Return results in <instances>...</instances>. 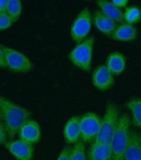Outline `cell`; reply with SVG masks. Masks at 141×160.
Here are the masks:
<instances>
[{"instance_id": "6da1fadb", "label": "cell", "mask_w": 141, "mask_h": 160, "mask_svg": "<svg viewBox=\"0 0 141 160\" xmlns=\"http://www.w3.org/2000/svg\"><path fill=\"white\" fill-rule=\"evenodd\" d=\"M0 108L3 123L8 137L14 138L21 126L30 119L31 113L23 106L16 104L10 100L0 95Z\"/></svg>"}, {"instance_id": "7a4b0ae2", "label": "cell", "mask_w": 141, "mask_h": 160, "mask_svg": "<svg viewBox=\"0 0 141 160\" xmlns=\"http://www.w3.org/2000/svg\"><path fill=\"white\" fill-rule=\"evenodd\" d=\"M130 125L128 116L125 114L120 116L116 128L109 142L112 160H124V153L129 141Z\"/></svg>"}, {"instance_id": "3957f363", "label": "cell", "mask_w": 141, "mask_h": 160, "mask_svg": "<svg viewBox=\"0 0 141 160\" xmlns=\"http://www.w3.org/2000/svg\"><path fill=\"white\" fill-rule=\"evenodd\" d=\"M95 39L90 36L77 44L68 55L71 62L81 70L88 72L91 70L93 49Z\"/></svg>"}, {"instance_id": "277c9868", "label": "cell", "mask_w": 141, "mask_h": 160, "mask_svg": "<svg viewBox=\"0 0 141 160\" xmlns=\"http://www.w3.org/2000/svg\"><path fill=\"white\" fill-rule=\"evenodd\" d=\"M119 109L113 103L106 105L105 114L101 122L98 135L93 142L109 144L119 119Z\"/></svg>"}, {"instance_id": "5b68a950", "label": "cell", "mask_w": 141, "mask_h": 160, "mask_svg": "<svg viewBox=\"0 0 141 160\" xmlns=\"http://www.w3.org/2000/svg\"><path fill=\"white\" fill-rule=\"evenodd\" d=\"M92 15L88 8L80 11L74 20L71 28V38L73 41L78 44L89 34L92 25Z\"/></svg>"}, {"instance_id": "8992f818", "label": "cell", "mask_w": 141, "mask_h": 160, "mask_svg": "<svg viewBox=\"0 0 141 160\" xmlns=\"http://www.w3.org/2000/svg\"><path fill=\"white\" fill-rule=\"evenodd\" d=\"M3 48L7 68L17 73H26L33 70V63L22 52L9 47L3 45Z\"/></svg>"}, {"instance_id": "52a82bcc", "label": "cell", "mask_w": 141, "mask_h": 160, "mask_svg": "<svg viewBox=\"0 0 141 160\" xmlns=\"http://www.w3.org/2000/svg\"><path fill=\"white\" fill-rule=\"evenodd\" d=\"M101 119L96 113L88 112L80 117V139L84 142L95 141L99 129Z\"/></svg>"}, {"instance_id": "ba28073f", "label": "cell", "mask_w": 141, "mask_h": 160, "mask_svg": "<svg viewBox=\"0 0 141 160\" xmlns=\"http://www.w3.org/2000/svg\"><path fill=\"white\" fill-rule=\"evenodd\" d=\"M5 148L17 160H32L34 156V147L22 140H11L4 143Z\"/></svg>"}, {"instance_id": "9c48e42d", "label": "cell", "mask_w": 141, "mask_h": 160, "mask_svg": "<svg viewBox=\"0 0 141 160\" xmlns=\"http://www.w3.org/2000/svg\"><path fill=\"white\" fill-rule=\"evenodd\" d=\"M92 83L98 90L105 91L112 88L115 84V78L105 64H101L93 72Z\"/></svg>"}, {"instance_id": "30bf717a", "label": "cell", "mask_w": 141, "mask_h": 160, "mask_svg": "<svg viewBox=\"0 0 141 160\" xmlns=\"http://www.w3.org/2000/svg\"><path fill=\"white\" fill-rule=\"evenodd\" d=\"M18 135L22 141L32 145L35 144L41 137V127L35 120L29 119L21 126Z\"/></svg>"}, {"instance_id": "8fae6325", "label": "cell", "mask_w": 141, "mask_h": 160, "mask_svg": "<svg viewBox=\"0 0 141 160\" xmlns=\"http://www.w3.org/2000/svg\"><path fill=\"white\" fill-rule=\"evenodd\" d=\"M92 22L101 32L108 36H110L117 27L116 22L100 10L94 12L92 16Z\"/></svg>"}, {"instance_id": "7c38bea8", "label": "cell", "mask_w": 141, "mask_h": 160, "mask_svg": "<svg viewBox=\"0 0 141 160\" xmlns=\"http://www.w3.org/2000/svg\"><path fill=\"white\" fill-rule=\"evenodd\" d=\"M137 36L138 31L135 26L124 22L117 26L110 37L117 42H131L135 40Z\"/></svg>"}, {"instance_id": "4fadbf2b", "label": "cell", "mask_w": 141, "mask_h": 160, "mask_svg": "<svg viewBox=\"0 0 141 160\" xmlns=\"http://www.w3.org/2000/svg\"><path fill=\"white\" fill-rule=\"evenodd\" d=\"M105 65L113 76H118L124 72L127 66V58L122 52H112L107 57Z\"/></svg>"}, {"instance_id": "5bb4252c", "label": "cell", "mask_w": 141, "mask_h": 160, "mask_svg": "<svg viewBox=\"0 0 141 160\" xmlns=\"http://www.w3.org/2000/svg\"><path fill=\"white\" fill-rule=\"evenodd\" d=\"M63 137L68 144H75L80 141V117L73 116L68 119L63 128Z\"/></svg>"}, {"instance_id": "9a60e30c", "label": "cell", "mask_w": 141, "mask_h": 160, "mask_svg": "<svg viewBox=\"0 0 141 160\" xmlns=\"http://www.w3.org/2000/svg\"><path fill=\"white\" fill-rule=\"evenodd\" d=\"M124 160H141L139 135L134 131H131L129 141L124 153Z\"/></svg>"}, {"instance_id": "2e32d148", "label": "cell", "mask_w": 141, "mask_h": 160, "mask_svg": "<svg viewBox=\"0 0 141 160\" xmlns=\"http://www.w3.org/2000/svg\"><path fill=\"white\" fill-rule=\"evenodd\" d=\"M88 160H112L110 145L93 142L88 151Z\"/></svg>"}, {"instance_id": "e0dca14e", "label": "cell", "mask_w": 141, "mask_h": 160, "mask_svg": "<svg viewBox=\"0 0 141 160\" xmlns=\"http://www.w3.org/2000/svg\"><path fill=\"white\" fill-rule=\"evenodd\" d=\"M96 4L99 10L105 15L109 17L114 21L118 23H124L123 12L120 9L114 5L111 2L108 0H97Z\"/></svg>"}, {"instance_id": "ac0fdd59", "label": "cell", "mask_w": 141, "mask_h": 160, "mask_svg": "<svg viewBox=\"0 0 141 160\" xmlns=\"http://www.w3.org/2000/svg\"><path fill=\"white\" fill-rule=\"evenodd\" d=\"M126 106L131 113L133 125L141 129V98L130 99L126 102Z\"/></svg>"}, {"instance_id": "d6986e66", "label": "cell", "mask_w": 141, "mask_h": 160, "mask_svg": "<svg viewBox=\"0 0 141 160\" xmlns=\"http://www.w3.org/2000/svg\"><path fill=\"white\" fill-rule=\"evenodd\" d=\"M124 22L133 25L141 21V10L137 6H129L126 8L123 13Z\"/></svg>"}, {"instance_id": "ffe728a7", "label": "cell", "mask_w": 141, "mask_h": 160, "mask_svg": "<svg viewBox=\"0 0 141 160\" xmlns=\"http://www.w3.org/2000/svg\"><path fill=\"white\" fill-rule=\"evenodd\" d=\"M12 20L16 22L21 15L22 11V4L20 0H9L5 11Z\"/></svg>"}, {"instance_id": "44dd1931", "label": "cell", "mask_w": 141, "mask_h": 160, "mask_svg": "<svg viewBox=\"0 0 141 160\" xmlns=\"http://www.w3.org/2000/svg\"><path fill=\"white\" fill-rule=\"evenodd\" d=\"M69 160H87L84 143L78 141L71 148Z\"/></svg>"}, {"instance_id": "7402d4cb", "label": "cell", "mask_w": 141, "mask_h": 160, "mask_svg": "<svg viewBox=\"0 0 141 160\" xmlns=\"http://www.w3.org/2000/svg\"><path fill=\"white\" fill-rule=\"evenodd\" d=\"M14 24L11 18L5 11L0 12V31L9 28Z\"/></svg>"}, {"instance_id": "603a6c76", "label": "cell", "mask_w": 141, "mask_h": 160, "mask_svg": "<svg viewBox=\"0 0 141 160\" xmlns=\"http://www.w3.org/2000/svg\"><path fill=\"white\" fill-rule=\"evenodd\" d=\"M7 137L8 135L5 127L2 121H0V145L4 144L6 142Z\"/></svg>"}, {"instance_id": "cb8c5ba5", "label": "cell", "mask_w": 141, "mask_h": 160, "mask_svg": "<svg viewBox=\"0 0 141 160\" xmlns=\"http://www.w3.org/2000/svg\"><path fill=\"white\" fill-rule=\"evenodd\" d=\"M70 147H65L64 148L62 152H60L56 160H69L70 157Z\"/></svg>"}, {"instance_id": "d4e9b609", "label": "cell", "mask_w": 141, "mask_h": 160, "mask_svg": "<svg viewBox=\"0 0 141 160\" xmlns=\"http://www.w3.org/2000/svg\"><path fill=\"white\" fill-rule=\"evenodd\" d=\"M111 3L118 9H122L126 8L129 3V0H112Z\"/></svg>"}, {"instance_id": "484cf974", "label": "cell", "mask_w": 141, "mask_h": 160, "mask_svg": "<svg viewBox=\"0 0 141 160\" xmlns=\"http://www.w3.org/2000/svg\"><path fill=\"white\" fill-rule=\"evenodd\" d=\"M0 68H7L5 60V52L3 48V45H0Z\"/></svg>"}, {"instance_id": "4316f807", "label": "cell", "mask_w": 141, "mask_h": 160, "mask_svg": "<svg viewBox=\"0 0 141 160\" xmlns=\"http://www.w3.org/2000/svg\"><path fill=\"white\" fill-rule=\"evenodd\" d=\"M9 0H0V11H5Z\"/></svg>"}, {"instance_id": "83f0119b", "label": "cell", "mask_w": 141, "mask_h": 160, "mask_svg": "<svg viewBox=\"0 0 141 160\" xmlns=\"http://www.w3.org/2000/svg\"><path fill=\"white\" fill-rule=\"evenodd\" d=\"M2 120V110H1V108H0V121Z\"/></svg>"}, {"instance_id": "f1b7e54d", "label": "cell", "mask_w": 141, "mask_h": 160, "mask_svg": "<svg viewBox=\"0 0 141 160\" xmlns=\"http://www.w3.org/2000/svg\"><path fill=\"white\" fill-rule=\"evenodd\" d=\"M139 138H140V148H141V132L139 135Z\"/></svg>"}, {"instance_id": "f546056e", "label": "cell", "mask_w": 141, "mask_h": 160, "mask_svg": "<svg viewBox=\"0 0 141 160\" xmlns=\"http://www.w3.org/2000/svg\"><path fill=\"white\" fill-rule=\"evenodd\" d=\"M0 12H1V11H0Z\"/></svg>"}]
</instances>
